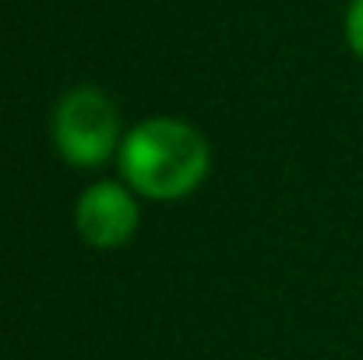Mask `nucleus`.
<instances>
[{"label":"nucleus","instance_id":"nucleus-1","mask_svg":"<svg viewBox=\"0 0 363 360\" xmlns=\"http://www.w3.org/2000/svg\"><path fill=\"white\" fill-rule=\"evenodd\" d=\"M121 173L145 198H184L208 173V145L184 120L152 117L121 141Z\"/></svg>","mask_w":363,"mask_h":360},{"label":"nucleus","instance_id":"nucleus-2","mask_svg":"<svg viewBox=\"0 0 363 360\" xmlns=\"http://www.w3.org/2000/svg\"><path fill=\"white\" fill-rule=\"evenodd\" d=\"M53 145L74 166H103L121 145L117 107L99 89H74L57 103Z\"/></svg>","mask_w":363,"mask_h":360},{"label":"nucleus","instance_id":"nucleus-3","mask_svg":"<svg viewBox=\"0 0 363 360\" xmlns=\"http://www.w3.org/2000/svg\"><path fill=\"white\" fill-rule=\"evenodd\" d=\"M74 223H78V234L85 237V244H92L99 251L121 247L138 230V202L121 184L99 180L78 198Z\"/></svg>","mask_w":363,"mask_h":360},{"label":"nucleus","instance_id":"nucleus-4","mask_svg":"<svg viewBox=\"0 0 363 360\" xmlns=\"http://www.w3.org/2000/svg\"><path fill=\"white\" fill-rule=\"evenodd\" d=\"M346 39H350L353 53L363 57V0H350V11H346Z\"/></svg>","mask_w":363,"mask_h":360}]
</instances>
